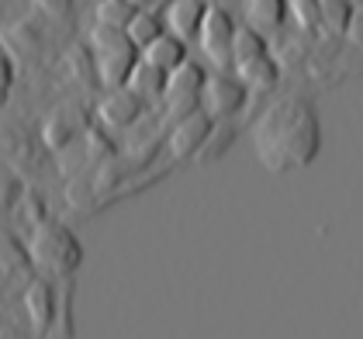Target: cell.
<instances>
[{
    "mask_svg": "<svg viewBox=\"0 0 363 339\" xmlns=\"http://www.w3.org/2000/svg\"><path fill=\"white\" fill-rule=\"evenodd\" d=\"M256 156L270 173L308 170L322 152V121L305 97H280L259 114L256 128Z\"/></svg>",
    "mask_w": 363,
    "mask_h": 339,
    "instance_id": "cell-1",
    "label": "cell"
},
{
    "mask_svg": "<svg viewBox=\"0 0 363 339\" xmlns=\"http://www.w3.org/2000/svg\"><path fill=\"white\" fill-rule=\"evenodd\" d=\"M28 250H31V263L49 274V277H73L84 263V246L80 239L73 235V228H66L56 218H45L42 226L31 228L28 235Z\"/></svg>",
    "mask_w": 363,
    "mask_h": 339,
    "instance_id": "cell-2",
    "label": "cell"
},
{
    "mask_svg": "<svg viewBox=\"0 0 363 339\" xmlns=\"http://www.w3.org/2000/svg\"><path fill=\"white\" fill-rule=\"evenodd\" d=\"M246 101H250V87H246V80L218 70V73H211V77L204 80V90H201L197 108L204 114H211L215 121H228V118H235V114L246 108Z\"/></svg>",
    "mask_w": 363,
    "mask_h": 339,
    "instance_id": "cell-3",
    "label": "cell"
},
{
    "mask_svg": "<svg viewBox=\"0 0 363 339\" xmlns=\"http://www.w3.org/2000/svg\"><path fill=\"white\" fill-rule=\"evenodd\" d=\"M235 21L225 7H208L204 14V25L197 31V42H201V52L215 62V70H228L232 66V38H235Z\"/></svg>",
    "mask_w": 363,
    "mask_h": 339,
    "instance_id": "cell-4",
    "label": "cell"
},
{
    "mask_svg": "<svg viewBox=\"0 0 363 339\" xmlns=\"http://www.w3.org/2000/svg\"><path fill=\"white\" fill-rule=\"evenodd\" d=\"M211 128H215V118H211V114H204L201 108L180 114V118L173 121L169 135H167L169 160H197V152H201V145L208 142Z\"/></svg>",
    "mask_w": 363,
    "mask_h": 339,
    "instance_id": "cell-5",
    "label": "cell"
},
{
    "mask_svg": "<svg viewBox=\"0 0 363 339\" xmlns=\"http://www.w3.org/2000/svg\"><path fill=\"white\" fill-rule=\"evenodd\" d=\"M25 315H28L31 329L38 336H49L52 322H56V309H59V281L42 274V277H31L25 284Z\"/></svg>",
    "mask_w": 363,
    "mask_h": 339,
    "instance_id": "cell-6",
    "label": "cell"
},
{
    "mask_svg": "<svg viewBox=\"0 0 363 339\" xmlns=\"http://www.w3.org/2000/svg\"><path fill=\"white\" fill-rule=\"evenodd\" d=\"M204 80H208V73L197 66L194 59H184L177 70H169L167 77V104L169 111L177 114H187L197 108V101H201V90H204Z\"/></svg>",
    "mask_w": 363,
    "mask_h": 339,
    "instance_id": "cell-7",
    "label": "cell"
},
{
    "mask_svg": "<svg viewBox=\"0 0 363 339\" xmlns=\"http://www.w3.org/2000/svg\"><path fill=\"white\" fill-rule=\"evenodd\" d=\"M142 101L132 87H104L101 101H97V118L104 121V128H132L135 121L142 118Z\"/></svg>",
    "mask_w": 363,
    "mask_h": 339,
    "instance_id": "cell-8",
    "label": "cell"
},
{
    "mask_svg": "<svg viewBox=\"0 0 363 339\" xmlns=\"http://www.w3.org/2000/svg\"><path fill=\"white\" fill-rule=\"evenodd\" d=\"M94 56V77L101 87H125L135 62H139V45H118V49H104V52H90Z\"/></svg>",
    "mask_w": 363,
    "mask_h": 339,
    "instance_id": "cell-9",
    "label": "cell"
},
{
    "mask_svg": "<svg viewBox=\"0 0 363 339\" xmlns=\"http://www.w3.org/2000/svg\"><path fill=\"white\" fill-rule=\"evenodd\" d=\"M84 132H86V111L77 108V104H62V108H56L42 121V142L52 152L66 149L69 142L77 139V135H84Z\"/></svg>",
    "mask_w": 363,
    "mask_h": 339,
    "instance_id": "cell-10",
    "label": "cell"
},
{
    "mask_svg": "<svg viewBox=\"0 0 363 339\" xmlns=\"http://www.w3.org/2000/svg\"><path fill=\"white\" fill-rule=\"evenodd\" d=\"M204 14H208V4L204 0H173L167 7V28L173 35H180L184 42L197 38V31L204 25Z\"/></svg>",
    "mask_w": 363,
    "mask_h": 339,
    "instance_id": "cell-11",
    "label": "cell"
},
{
    "mask_svg": "<svg viewBox=\"0 0 363 339\" xmlns=\"http://www.w3.org/2000/svg\"><path fill=\"white\" fill-rule=\"evenodd\" d=\"M235 73L246 80L250 90L270 94V90L280 84V59L270 56V49H267L263 56H256V59H250V62H242V66H235Z\"/></svg>",
    "mask_w": 363,
    "mask_h": 339,
    "instance_id": "cell-12",
    "label": "cell"
},
{
    "mask_svg": "<svg viewBox=\"0 0 363 339\" xmlns=\"http://www.w3.org/2000/svg\"><path fill=\"white\" fill-rule=\"evenodd\" d=\"M291 18V0H246V21L259 31H280Z\"/></svg>",
    "mask_w": 363,
    "mask_h": 339,
    "instance_id": "cell-13",
    "label": "cell"
},
{
    "mask_svg": "<svg viewBox=\"0 0 363 339\" xmlns=\"http://www.w3.org/2000/svg\"><path fill=\"white\" fill-rule=\"evenodd\" d=\"M142 59H149V62H156L160 70H177L184 59H191L187 56V42L180 38V35H173V31H163L156 42H149L145 49H142Z\"/></svg>",
    "mask_w": 363,
    "mask_h": 339,
    "instance_id": "cell-14",
    "label": "cell"
},
{
    "mask_svg": "<svg viewBox=\"0 0 363 339\" xmlns=\"http://www.w3.org/2000/svg\"><path fill=\"white\" fill-rule=\"evenodd\" d=\"M167 70H160L156 62H149V59H142L135 62V70H132V77H128V84L135 94H139L142 101H152V97H163L167 94Z\"/></svg>",
    "mask_w": 363,
    "mask_h": 339,
    "instance_id": "cell-15",
    "label": "cell"
},
{
    "mask_svg": "<svg viewBox=\"0 0 363 339\" xmlns=\"http://www.w3.org/2000/svg\"><path fill=\"white\" fill-rule=\"evenodd\" d=\"M267 49H270L267 31L252 28L250 21H246L242 28H235V38H232V66H242V62H250V59L263 56Z\"/></svg>",
    "mask_w": 363,
    "mask_h": 339,
    "instance_id": "cell-16",
    "label": "cell"
},
{
    "mask_svg": "<svg viewBox=\"0 0 363 339\" xmlns=\"http://www.w3.org/2000/svg\"><path fill=\"white\" fill-rule=\"evenodd\" d=\"M28 267H35L28 243H21L14 232H0V274L11 277V274H21Z\"/></svg>",
    "mask_w": 363,
    "mask_h": 339,
    "instance_id": "cell-17",
    "label": "cell"
},
{
    "mask_svg": "<svg viewBox=\"0 0 363 339\" xmlns=\"http://www.w3.org/2000/svg\"><path fill=\"white\" fill-rule=\"evenodd\" d=\"M318 7H322V31L342 38L346 28H350V21H353V14H357L353 4L350 0H318Z\"/></svg>",
    "mask_w": 363,
    "mask_h": 339,
    "instance_id": "cell-18",
    "label": "cell"
},
{
    "mask_svg": "<svg viewBox=\"0 0 363 339\" xmlns=\"http://www.w3.org/2000/svg\"><path fill=\"white\" fill-rule=\"evenodd\" d=\"M128 38L139 45V49H145L149 42H156L163 31H167V18H160V14H152V11H142L139 7V14L128 21Z\"/></svg>",
    "mask_w": 363,
    "mask_h": 339,
    "instance_id": "cell-19",
    "label": "cell"
},
{
    "mask_svg": "<svg viewBox=\"0 0 363 339\" xmlns=\"http://www.w3.org/2000/svg\"><path fill=\"white\" fill-rule=\"evenodd\" d=\"M73 281L69 277H59V309H56V322H52V329H49V336L56 339H66L73 336Z\"/></svg>",
    "mask_w": 363,
    "mask_h": 339,
    "instance_id": "cell-20",
    "label": "cell"
},
{
    "mask_svg": "<svg viewBox=\"0 0 363 339\" xmlns=\"http://www.w3.org/2000/svg\"><path fill=\"white\" fill-rule=\"evenodd\" d=\"M139 14V0H101L97 4V21L128 28V21Z\"/></svg>",
    "mask_w": 363,
    "mask_h": 339,
    "instance_id": "cell-21",
    "label": "cell"
},
{
    "mask_svg": "<svg viewBox=\"0 0 363 339\" xmlns=\"http://www.w3.org/2000/svg\"><path fill=\"white\" fill-rule=\"evenodd\" d=\"M228 145H232V128L215 121V128H211L208 142H204L201 152H197V163H204V167H208V163H218L225 152H228Z\"/></svg>",
    "mask_w": 363,
    "mask_h": 339,
    "instance_id": "cell-22",
    "label": "cell"
},
{
    "mask_svg": "<svg viewBox=\"0 0 363 339\" xmlns=\"http://www.w3.org/2000/svg\"><path fill=\"white\" fill-rule=\"evenodd\" d=\"M291 18L301 35H315L322 31V7L318 0H291Z\"/></svg>",
    "mask_w": 363,
    "mask_h": 339,
    "instance_id": "cell-23",
    "label": "cell"
},
{
    "mask_svg": "<svg viewBox=\"0 0 363 339\" xmlns=\"http://www.w3.org/2000/svg\"><path fill=\"white\" fill-rule=\"evenodd\" d=\"M14 215L21 218V222H28L31 228L42 226L49 215H45V208H42V201H38V194H31V191H21V198H18V204H14Z\"/></svg>",
    "mask_w": 363,
    "mask_h": 339,
    "instance_id": "cell-24",
    "label": "cell"
},
{
    "mask_svg": "<svg viewBox=\"0 0 363 339\" xmlns=\"http://www.w3.org/2000/svg\"><path fill=\"white\" fill-rule=\"evenodd\" d=\"M84 139H86V152H90V160H101V163L114 160V142L108 139L101 128H86Z\"/></svg>",
    "mask_w": 363,
    "mask_h": 339,
    "instance_id": "cell-25",
    "label": "cell"
},
{
    "mask_svg": "<svg viewBox=\"0 0 363 339\" xmlns=\"http://www.w3.org/2000/svg\"><path fill=\"white\" fill-rule=\"evenodd\" d=\"M342 38L350 42L353 52H363V14H353V21H350V28H346Z\"/></svg>",
    "mask_w": 363,
    "mask_h": 339,
    "instance_id": "cell-26",
    "label": "cell"
},
{
    "mask_svg": "<svg viewBox=\"0 0 363 339\" xmlns=\"http://www.w3.org/2000/svg\"><path fill=\"white\" fill-rule=\"evenodd\" d=\"M11 84H14V62H11V56L0 49V87L11 90Z\"/></svg>",
    "mask_w": 363,
    "mask_h": 339,
    "instance_id": "cell-27",
    "label": "cell"
},
{
    "mask_svg": "<svg viewBox=\"0 0 363 339\" xmlns=\"http://www.w3.org/2000/svg\"><path fill=\"white\" fill-rule=\"evenodd\" d=\"M42 11H49L52 18H66L69 14V0H35Z\"/></svg>",
    "mask_w": 363,
    "mask_h": 339,
    "instance_id": "cell-28",
    "label": "cell"
},
{
    "mask_svg": "<svg viewBox=\"0 0 363 339\" xmlns=\"http://www.w3.org/2000/svg\"><path fill=\"white\" fill-rule=\"evenodd\" d=\"M7 94H11V90H4V87H0V108L7 104Z\"/></svg>",
    "mask_w": 363,
    "mask_h": 339,
    "instance_id": "cell-29",
    "label": "cell"
}]
</instances>
